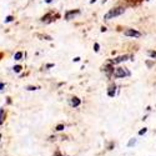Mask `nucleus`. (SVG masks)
<instances>
[{"label":"nucleus","instance_id":"nucleus-1","mask_svg":"<svg viewBox=\"0 0 156 156\" xmlns=\"http://www.w3.org/2000/svg\"><path fill=\"white\" fill-rule=\"evenodd\" d=\"M125 13V9L124 8H116V9H111L110 12L104 16V19L105 20H110V19H113L115 18V16H119L121 14H124Z\"/></svg>","mask_w":156,"mask_h":156},{"label":"nucleus","instance_id":"nucleus-2","mask_svg":"<svg viewBox=\"0 0 156 156\" xmlns=\"http://www.w3.org/2000/svg\"><path fill=\"white\" fill-rule=\"evenodd\" d=\"M129 75H130V71H127L126 69H122V68L116 69L114 72L115 77H125V76H129Z\"/></svg>","mask_w":156,"mask_h":156},{"label":"nucleus","instance_id":"nucleus-3","mask_svg":"<svg viewBox=\"0 0 156 156\" xmlns=\"http://www.w3.org/2000/svg\"><path fill=\"white\" fill-rule=\"evenodd\" d=\"M124 34L126 36H132V38H140L141 36V32H139V31L134 30V29H127V30H125Z\"/></svg>","mask_w":156,"mask_h":156},{"label":"nucleus","instance_id":"nucleus-4","mask_svg":"<svg viewBox=\"0 0 156 156\" xmlns=\"http://www.w3.org/2000/svg\"><path fill=\"white\" fill-rule=\"evenodd\" d=\"M77 14H80V12L79 10H71V12H68L65 14V19L66 20H70V19H72L75 15H77Z\"/></svg>","mask_w":156,"mask_h":156},{"label":"nucleus","instance_id":"nucleus-5","mask_svg":"<svg viewBox=\"0 0 156 156\" xmlns=\"http://www.w3.org/2000/svg\"><path fill=\"white\" fill-rule=\"evenodd\" d=\"M130 56L129 55H122V56H119V58H116V59H114L113 61H111V64H119V63H122V61H125V60H127Z\"/></svg>","mask_w":156,"mask_h":156},{"label":"nucleus","instance_id":"nucleus-6","mask_svg":"<svg viewBox=\"0 0 156 156\" xmlns=\"http://www.w3.org/2000/svg\"><path fill=\"white\" fill-rule=\"evenodd\" d=\"M71 105H72V106H74V108L79 106V105H80V99H77V98H74V99L71 100Z\"/></svg>","mask_w":156,"mask_h":156},{"label":"nucleus","instance_id":"nucleus-7","mask_svg":"<svg viewBox=\"0 0 156 156\" xmlns=\"http://www.w3.org/2000/svg\"><path fill=\"white\" fill-rule=\"evenodd\" d=\"M21 58H23V53H21V51H18V53L14 55V59L15 60H20Z\"/></svg>","mask_w":156,"mask_h":156},{"label":"nucleus","instance_id":"nucleus-8","mask_svg":"<svg viewBox=\"0 0 156 156\" xmlns=\"http://www.w3.org/2000/svg\"><path fill=\"white\" fill-rule=\"evenodd\" d=\"M109 96H111V98H113L114 95H115V86H113V87H110V90H109Z\"/></svg>","mask_w":156,"mask_h":156},{"label":"nucleus","instance_id":"nucleus-9","mask_svg":"<svg viewBox=\"0 0 156 156\" xmlns=\"http://www.w3.org/2000/svg\"><path fill=\"white\" fill-rule=\"evenodd\" d=\"M3 114H4V110L3 109H0V124H3Z\"/></svg>","mask_w":156,"mask_h":156},{"label":"nucleus","instance_id":"nucleus-10","mask_svg":"<svg viewBox=\"0 0 156 156\" xmlns=\"http://www.w3.org/2000/svg\"><path fill=\"white\" fill-rule=\"evenodd\" d=\"M39 38H44V39H46V40H51V38L48 36V35H40V34H38Z\"/></svg>","mask_w":156,"mask_h":156},{"label":"nucleus","instance_id":"nucleus-11","mask_svg":"<svg viewBox=\"0 0 156 156\" xmlns=\"http://www.w3.org/2000/svg\"><path fill=\"white\" fill-rule=\"evenodd\" d=\"M20 70H21V66H20V65H16V66H14V71H15V72H19Z\"/></svg>","mask_w":156,"mask_h":156},{"label":"nucleus","instance_id":"nucleus-12","mask_svg":"<svg viewBox=\"0 0 156 156\" xmlns=\"http://www.w3.org/2000/svg\"><path fill=\"white\" fill-rule=\"evenodd\" d=\"M94 50H95L96 53L99 51V44H98V43H95V44H94Z\"/></svg>","mask_w":156,"mask_h":156},{"label":"nucleus","instance_id":"nucleus-13","mask_svg":"<svg viewBox=\"0 0 156 156\" xmlns=\"http://www.w3.org/2000/svg\"><path fill=\"white\" fill-rule=\"evenodd\" d=\"M14 20V18H13V16H8V18H6V20H5V21H6V23H10V21H13Z\"/></svg>","mask_w":156,"mask_h":156},{"label":"nucleus","instance_id":"nucleus-14","mask_svg":"<svg viewBox=\"0 0 156 156\" xmlns=\"http://www.w3.org/2000/svg\"><path fill=\"white\" fill-rule=\"evenodd\" d=\"M135 142H136V140H135V139H132V140H130V142H129V146H132V145H135Z\"/></svg>","mask_w":156,"mask_h":156},{"label":"nucleus","instance_id":"nucleus-15","mask_svg":"<svg viewBox=\"0 0 156 156\" xmlns=\"http://www.w3.org/2000/svg\"><path fill=\"white\" fill-rule=\"evenodd\" d=\"M63 129H64V125H58V126H56V130H58V131L63 130Z\"/></svg>","mask_w":156,"mask_h":156},{"label":"nucleus","instance_id":"nucleus-16","mask_svg":"<svg viewBox=\"0 0 156 156\" xmlns=\"http://www.w3.org/2000/svg\"><path fill=\"white\" fill-rule=\"evenodd\" d=\"M27 90L32 91V90H36V87H35V86H27Z\"/></svg>","mask_w":156,"mask_h":156},{"label":"nucleus","instance_id":"nucleus-17","mask_svg":"<svg viewBox=\"0 0 156 156\" xmlns=\"http://www.w3.org/2000/svg\"><path fill=\"white\" fill-rule=\"evenodd\" d=\"M145 132H146V129H142V130H140V131H139V134H140V135H144Z\"/></svg>","mask_w":156,"mask_h":156},{"label":"nucleus","instance_id":"nucleus-18","mask_svg":"<svg viewBox=\"0 0 156 156\" xmlns=\"http://www.w3.org/2000/svg\"><path fill=\"white\" fill-rule=\"evenodd\" d=\"M3 87H4V84H0V90H3Z\"/></svg>","mask_w":156,"mask_h":156},{"label":"nucleus","instance_id":"nucleus-19","mask_svg":"<svg viewBox=\"0 0 156 156\" xmlns=\"http://www.w3.org/2000/svg\"><path fill=\"white\" fill-rule=\"evenodd\" d=\"M45 1H46V3H51V1H53V0H45Z\"/></svg>","mask_w":156,"mask_h":156},{"label":"nucleus","instance_id":"nucleus-20","mask_svg":"<svg viewBox=\"0 0 156 156\" xmlns=\"http://www.w3.org/2000/svg\"><path fill=\"white\" fill-rule=\"evenodd\" d=\"M95 1H96V0H91V1H90V3H91V4H94V3H95Z\"/></svg>","mask_w":156,"mask_h":156},{"label":"nucleus","instance_id":"nucleus-21","mask_svg":"<svg viewBox=\"0 0 156 156\" xmlns=\"http://www.w3.org/2000/svg\"><path fill=\"white\" fill-rule=\"evenodd\" d=\"M0 139H1V136H0Z\"/></svg>","mask_w":156,"mask_h":156}]
</instances>
